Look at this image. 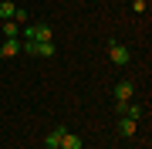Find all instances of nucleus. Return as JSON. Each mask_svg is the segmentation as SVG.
<instances>
[{
  "label": "nucleus",
  "mask_w": 152,
  "mask_h": 149,
  "mask_svg": "<svg viewBox=\"0 0 152 149\" xmlns=\"http://www.w3.org/2000/svg\"><path fill=\"white\" fill-rule=\"evenodd\" d=\"M108 58H112V61H115V65H118V68H122V65H129V61H132L129 48H122L118 41H112V44H108Z\"/></svg>",
  "instance_id": "1"
},
{
  "label": "nucleus",
  "mask_w": 152,
  "mask_h": 149,
  "mask_svg": "<svg viewBox=\"0 0 152 149\" xmlns=\"http://www.w3.org/2000/svg\"><path fill=\"white\" fill-rule=\"evenodd\" d=\"M132 95H135V85L132 81H118L115 85V102H132Z\"/></svg>",
  "instance_id": "2"
},
{
  "label": "nucleus",
  "mask_w": 152,
  "mask_h": 149,
  "mask_svg": "<svg viewBox=\"0 0 152 149\" xmlns=\"http://www.w3.org/2000/svg\"><path fill=\"white\" fill-rule=\"evenodd\" d=\"M118 132H122L125 139L135 136V132H139V122H135V119H129V115H122V119H118Z\"/></svg>",
  "instance_id": "3"
},
{
  "label": "nucleus",
  "mask_w": 152,
  "mask_h": 149,
  "mask_svg": "<svg viewBox=\"0 0 152 149\" xmlns=\"http://www.w3.org/2000/svg\"><path fill=\"white\" fill-rule=\"evenodd\" d=\"M0 51H4V58H17V54H20V41H17V37H7L4 44H0Z\"/></svg>",
  "instance_id": "4"
},
{
  "label": "nucleus",
  "mask_w": 152,
  "mask_h": 149,
  "mask_svg": "<svg viewBox=\"0 0 152 149\" xmlns=\"http://www.w3.org/2000/svg\"><path fill=\"white\" fill-rule=\"evenodd\" d=\"M81 136H75V132H64V139H61V146L58 149H81Z\"/></svg>",
  "instance_id": "5"
},
{
  "label": "nucleus",
  "mask_w": 152,
  "mask_h": 149,
  "mask_svg": "<svg viewBox=\"0 0 152 149\" xmlns=\"http://www.w3.org/2000/svg\"><path fill=\"white\" fill-rule=\"evenodd\" d=\"M54 51H58L54 41H44V44H37V41H34V58H37V54H41V58H51Z\"/></svg>",
  "instance_id": "6"
},
{
  "label": "nucleus",
  "mask_w": 152,
  "mask_h": 149,
  "mask_svg": "<svg viewBox=\"0 0 152 149\" xmlns=\"http://www.w3.org/2000/svg\"><path fill=\"white\" fill-rule=\"evenodd\" d=\"M64 132H68V129H51V132H48V142H44V146L58 149V146H61V139H64Z\"/></svg>",
  "instance_id": "7"
},
{
  "label": "nucleus",
  "mask_w": 152,
  "mask_h": 149,
  "mask_svg": "<svg viewBox=\"0 0 152 149\" xmlns=\"http://www.w3.org/2000/svg\"><path fill=\"white\" fill-rule=\"evenodd\" d=\"M14 14H17V7L10 0H0V21H14Z\"/></svg>",
  "instance_id": "8"
},
{
  "label": "nucleus",
  "mask_w": 152,
  "mask_h": 149,
  "mask_svg": "<svg viewBox=\"0 0 152 149\" xmlns=\"http://www.w3.org/2000/svg\"><path fill=\"white\" fill-rule=\"evenodd\" d=\"M4 37H20V24H14V21H4Z\"/></svg>",
  "instance_id": "9"
},
{
  "label": "nucleus",
  "mask_w": 152,
  "mask_h": 149,
  "mask_svg": "<svg viewBox=\"0 0 152 149\" xmlns=\"http://www.w3.org/2000/svg\"><path fill=\"white\" fill-rule=\"evenodd\" d=\"M125 115H129V119H142V105H135V102H129V105H125Z\"/></svg>",
  "instance_id": "10"
},
{
  "label": "nucleus",
  "mask_w": 152,
  "mask_h": 149,
  "mask_svg": "<svg viewBox=\"0 0 152 149\" xmlns=\"http://www.w3.org/2000/svg\"><path fill=\"white\" fill-rule=\"evenodd\" d=\"M14 24H24V27H27V24H31L27 10H20V7H17V14H14Z\"/></svg>",
  "instance_id": "11"
},
{
  "label": "nucleus",
  "mask_w": 152,
  "mask_h": 149,
  "mask_svg": "<svg viewBox=\"0 0 152 149\" xmlns=\"http://www.w3.org/2000/svg\"><path fill=\"white\" fill-rule=\"evenodd\" d=\"M0 61H4V51H0Z\"/></svg>",
  "instance_id": "12"
},
{
  "label": "nucleus",
  "mask_w": 152,
  "mask_h": 149,
  "mask_svg": "<svg viewBox=\"0 0 152 149\" xmlns=\"http://www.w3.org/2000/svg\"><path fill=\"white\" fill-rule=\"evenodd\" d=\"M41 149H51V146H41Z\"/></svg>",
  "instance_id": "13"
}]
</instances>
